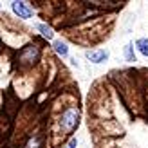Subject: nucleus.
Here are the masks:
<instances>
[{
    "mask_svg": "<svg viewBox=\"0 0 148 148\" xmlns=\"http://www.w3.org/2000/svg\"><path fill=\"white\" fill-rule=\"evenodd\" d=\"M78 123H79V110L74 108V107L65 108V112L62 114V119H60L62 128L65 132H72L74 128L78 127Z\"/></svg>",
    "mask_w": 148,
    "mask_h": 148,
    "instance_id": "nucleus-1",
    "label": "nucleus"
},
{
    "mask_svg": "<svg viewBox=\"0 0 148 148\" xmlns=\"http://www.w3.org/2000/svg\"><path fill=\"white\" fill-rule=\"evenodd\" d=\"M38 58H40V47L36 45V43H33V45H27V47L20 53V62H24V63H34Z\"/></svg>",
    "mask_w": 148,
    "mask_h": 148,
    "instance_id": "nucleus-2",
    "label": "nucleus"
},
{
    "mask_svg": "<svg viewBox=\"0 0 148 148\" xmlns=\"http://www.w3.org/2000/svg\"><path fill=\"white\" fill-rule=\"evenodd\" d=\"M11 7H13V11L18 14V18L27 20V18H31V16H33V9L29 7L27 2H13Z\"/></svg>",
    "mask_w": 148,
    "mask_h": 148,
    "instance_id": "nucleus-3",
    "label": "nucleus"
},
{
    "mask_svg": "<svg viewBox=\"0 0 148 148\" xmlns=\"http://www.w3.org/2000/svg\"><path fill=\"white\" fill-rule=\"evenodd\" d=\"M85 56L92 63H101V62L108 60V51H87Z\"/></svg>",
    "mask_w": 148,
    "mask_h": 148,
    "instance_id": "nucleus-4",
    "label": "nucleus"
},
{
    "mask_svg": "<svg viewBox=\"0 0 148 148\" xmlns=\"http://www.w3.org/2000/svg\"><path fill=\"white\" fill-rule=\"evenodd\" d=\"M136 47H137V51H139L143 56L148 58V38H139V40L136 42Z\"/></svg>",
    "mask_w": 148,
    "mask_h": 148,
    "instance_id": "nucleus-5",
    "label": "nucleus"
},
{
    "mask_svg": "<svg viewBox=\"0 0 148 148\" xmlns=\"http://www.w3.org/2000/svg\"><path fill=\"white\" fill-rule=\"evenodd\" d=\"M54 51L60 56H67L69 54V47H67V43L65 42H62V40H58V42H54Z\"/></svg>",
    "mask_w": 148,
    "mask_h": 148,
    "instance_id": "nucleus-6",
    "label": "nucleus"
},
{
    "mask_svg": "<svg viewBox=\"0 0 148 148\" xmlns=\"http://www.w3.org/2000/svg\"><path fill=\"white\" fill-rule=\"evenodd\" d=\"M125 58H127V62H136L134 45H132V43H127V45H125Z\"/></svg>",
    "mask_w": 148,
    "mask_h": 148,
    "instance_id": "nucleus-7",
    "label": "nucleus"
},
{
    "mask_svg": "<svg viewBox=\"0 0 148 148\" xmlns=\"http://www.w3.org/2000/svg\"><path fill=\"white\" fill-rule=\"evenodd\" d=\"M36 27H38V31H40L43 36H45L47 40H51V38H53V34H54V33H53V29H51V27H47L45 24H38Z\"/></svg>",
    "mask_w": 148,
    "mask_h": 148,
    "instance_id": "nucleus-8",
    "label": "nucleus"
},
{
    "mask_svg": "<svg viewBox=\"0 0 148 148\" xmlns=\"http://www.w3.org/2000/svg\"><path fill=\"white\" fill-rule=\"evenodd\" d=\"M40 146V139L38 137H34V139H31V141L27 143V148H38Z\"/></svg>",
    "mask_w": 148,
    "mask_h": 148,
    "instance_id": "nucleus-9",
    "label": "nucleus"
},
{
    "mask_svg": "<svg viewBox=\"0 0 148 148\" xmlns=\"http://www.w3.org/2000/svg\"><path fill=\"white\" fill-rule=\"evenodd\" d=\"M76 146H78V139H76V137H72L71 141H69V146H67V148H76Z\"/></svg>",
    "mask_w": 148,
    "mask_h": 148,
    "instance_id": "nucleus-10",
    "label": "nucleus"
}]
</instances>
